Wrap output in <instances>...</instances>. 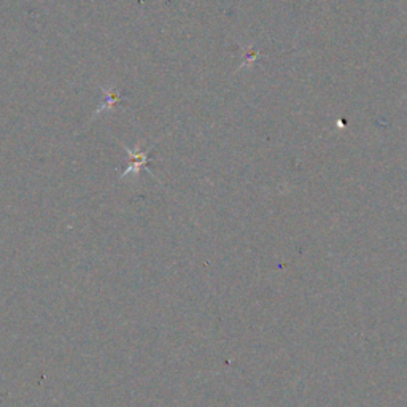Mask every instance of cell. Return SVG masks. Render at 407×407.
<instances>
[{"instance_id": "obj_1", "label": "cell", "mask_w": 407, "mask_h": 407, "mask_svg": "<svg viewBox=\"0 0 407 407\" xmlns=\"http://www.w3.org/2000/svg\"><path fill=\"white\" fill-rule=\"evenodd\" d=\"M126 148V151L129 153V157H131V161H129V167H127V170L124 172L123 175H121V178H126L127 175H139V170L142 169V167H144L146 162H148V157H150V151H151V148H148V150H145V151H142L140 150V144L139 145H135L134 146V150H131V148H127V146H124Z\"/></svg>"}, {"instance_id": "obj_2", "label": "cell", "mask_w": 407, "mask_h": 407, "mask_svg": "<svg viewBox=\"0 0 407 407\" xmlns=\"http://www.w3.org/2000/svg\"><path fill=\"white\" fill-rule=\"evenodd\" d=\"M102 93H104V96H105L104 104H102L99 109L94 111V116H98L99 113H102V111L115 109V107H118L121 104V100H123V94L111 88V86H109V88H102Z\"/></svg>"}]
</instances>
